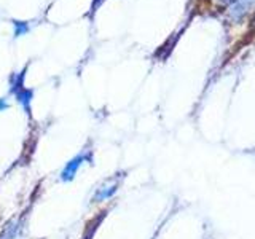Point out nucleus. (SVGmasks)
<instances>
[{
	"label": "nucleus",
	"instance_id": "3",
	"mask_svg": "<svg viewBox=\"0 0 255 239\" xmlns=\"http://www.w3.org/2000/svg\"><path fill=\"white\" fill-rule=\"evenodd\" d=\"M3 109H6V104L3 101H0V110H3Z\"/></svg>",
	"mask_w": 255,
	"mask_h": 239
},
{
	"label": "nucleus",
	"instance_id": "1",
	"mask_svg": "<svg viewBox=\"0 0 255 239\" xmlns=\"http://www.w3.org/2000/svg\"><path fill=\"white\" fill-rule=\"evenodd\" d=\"M85 161H91V153H90V151H82V153H78L77 156L69 159V161L66 163V166H64V169L61 171L59 179L62 182H72L77 177L78 169L83 166Z\"/></svg>",
	"mask_w": 255,
	"mask_h": 239
},
{
	"label": "nucleus",
	"instance_id": "2",
	"mask_svg": "<svg viewBox=\"0 0 255 239\" xmlns=\"http://www.w3.org/2000/svg\"><path fill=\"white\" fill-rule=\"evenodd\" d=\"M118 188V183H115V180H107L106 183H104L102 187L98 188V191H96V195L93 198L94 203H102V201H107L109 198H112L115 195V191Z\"/></svg>",
	"mask_w": 255,
	"mask_h": 239
}]
</instances>
